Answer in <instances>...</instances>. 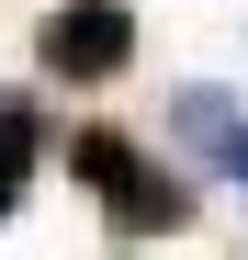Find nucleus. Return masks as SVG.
<instances>
[{
	"label": "nucleus",
	"instance_id": "nucleus-3",
	"mask_svg": "<svg viewBox=\"0 0 248 260\" xmlns=\"http://www.w3.org/2000/svg\"><path fill=\"white\" fill-rule=\"evenodd\" d=\"M170 124H181L192 147H215V170H226V181H248V124L226 113V91H181V102H170Z\"/></svg>",
	"mask_w": 248,
	"mask_h": 260
},
{
	"label": "nucleus",
	"instance_id": "nucleus-1",
	"mask_svg": "<svg viewBox=\"0 0 248 260\" xmlns=\"http://www.w3.org/2000/svg\"><path fill=\"white\" fill-rule=\"evenodd\" d=\"M68 181H91V192H102L113 238H170L181 215H192V192H181L136 136H113V124H79V136H68Z\"/></svg>",
	"mask_w": 248,
	"mask_h": 260
},
{
	"label": "nucleus",
	"instance_id": "nucleus-5",
	"mask_svg": "<svg viewBox=\"0 0 248 260\" xmlns=\"http://www.w3.org/2000/svg\"><path fill=\"white\" fill-rule=\"evenodd\" d=\"M12 204H23V170H12V158H0V215H12Z\"/></svg>",
	"mask_w": 248,
	"mask_h": 260
},
{
	"label": "nucleus",
	"instance_id": "nucleus-4",
	"mask_svg": "<svg viewBox=\"0 0 248 260\" xmlns=\"http://www.w3.org/2000/svg\"><path fill=\"white\" fill-rule=\"evenodd\" d=\"M0 158H12V170L46 158V124H34V102H23V91H0Z\"/></svg>",
	"mask_w": 248,
	"mask_h": 260
},
{
	"label": "nucleus",
	"instance_id": "nucleus-2",
	"mask_svg": "<svg viewBox=\"0 0 248 260\" xmlns=\"http://www.w3.org/2000/svg\"><path fill=\"white\" fill-rule=\"evenodd\" d=\"M34 68H46V79H79V91L124 79V68H136V12H124V0H68V12H46Z\"/></svg>",
	"mask_w": 248,
	"mask_h": 260
}]
</instances>
